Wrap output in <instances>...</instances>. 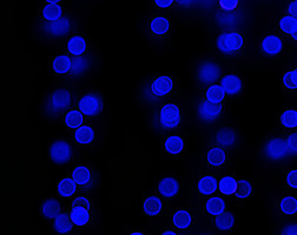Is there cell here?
<instances>
[{
  "label": "cell",
  "instance_id": "9c48e42d",
  "mask_svg": "<svg viewBox=\"0 0 297 235\" xmlns=\"http://www.w3.org/2000/svg\"><path fill=\"white\" fill-rule=\"evenodd\" d=\"M222 105L221 104H211L209 102H203L200 106V116L205 122H212L217 119L219 114L222 113Z\"/></svg>",
  "mask_w": 297,
  "mask_h": 235
},
{
  "label": "cell",
  "instance_id": "c3c4849f",
  "mask_svg": "<svg viewBox=\"0 0 297 235\" xmlns=\"http://www.w3.org/2000/svg\"><path fill=\"white\" fill-rule=\"evenodd\" d=\"M130 235H145V234L141 233V232H133V233H131Z\"/></svg>",
  "mask_w": 297,
  "mask_h": 235
},
{
  "label": "cell",
  "instance_id": "7c38bea8",
  "mask_svg": "<svg viewBox=\"0 0 297 235\" xmlns=\"http://www.w3.org/2000/svg\"><path fill=\"white\" fill-rule=\"evenodd\" d=\"M73 62L69 56H57L52 62V70L56 74H67L72 70Z\"/></svg>",
  "mask_w": 297,
  "mask_h": 235
},
{
  "label": "cell",
  "instance_id": "d6a6232c",
  "mask_svg": "<svg viewBox=\"0 0 297 235\" xmlns=\"http://www.w3.org/2000/svg\"><path fill=\"white\" fill-rule=\"evenodd\" d=\"M236 188H237V181H236L232 176L222 178L218 184V190H221L222 194H225V196L235 194Z\"/></svg>",
  "mask_w": 297,
  "mask_h": 235
},
{
  "label": "cell",
  "instance_id": "f546056e",
  "mask_svg": "<svg viewBox=\"0 0 297 235\" xmlns=\"http://www.w3.org/2000/svg\"><path fill=\"white\" fill-rule=\"evenodd\" d=\"M72 224L73 222L70 216H67L66 214L60 213L59 216L55 219V224H53V227H55L56 232H58L59 234H66L72 230L73 227Z\"/></svg>",
  "mask_w": 297,
  "mask_h": 235
},
{
  "label": "cell",
  "instance_id": "5bb4252c",
  "mask_svg": "<svg viewBox=\"0 0 297 235\" xmlns=\"http://www.w3.org/2000/svg\"><path fill=\"white\" fill-rule=\"evenodd\" d=\"M86 51V42L82 36H73L67 42V52L71 56H80Z\"/></svg>",
  "mask_w": 297,
  "mask_h": 235
},
{
  "label": "cell",
  "instance_id": "603a6c76",
  "mask_svg": "<svg viewBox=\"0 0 297 235\" xmlns=\"http://www.w3.org/2000/svg\"><path fill=\"white\" fill-rule=\"evenodd\" d=\"M217 180L211 176H202L201 180L198 181V190H200V193L204 194V196H210V194L215 193L217 190Z\"/></svg>",
  "mask_w": 297,
  "mask_h": 235
},
{
  "label": "cell",
  "instance_id": "7402d4cb",
  "mask_svg": "<svg viewBox=\"0 0 297 235\" xmlns=\"http://www.w3.org/2000/svg\"><path fill=\"white\" fill-rule=\"evenodd\" d=\"M72 179L77 184L85 186V184H90V181L92 180V173H91L89 167L77 166L72 172Z\"/></svg>",
  "mask_w": 297,
  "mask_h": 235
},
{
  "label": "cell",
  "instance_id": "6da1fadb",
  "mask_svg": "<svg viewBox=\"0 0 297 235\" xmlns=\"http://www.w3.org/2000/svg\"><path fill=\"white\" fill-rule=\"evenodd\" d=\"M244 46V38L239 32L229 31L222 33L217 39V47L222 52L228 53H236L241 51Z\"/></svg>",
  "mask_w": 297,
  "mask_h": 235
},
{
  "label": "cell",
  "instance_id": "3957f363",
  "mask_svg": "<svg viewBox=\"0 0 297 235\" xmlns=\"http://www.w3.org/2000/svg\"><path fill=\"white\" fill-rule=\"evenodd\" d=\"M175 87V82L171 76H161L151 82L150 93L154 98H164L168 96Z\"/></svg>",
  "mask_w": 297,
  "mask_h": 235
},
{
  "label": "cell",
  "instance_id": "9a60e30c",
  "mask_svg": "<svg viewBox=\"0 0 297 235\" xmlns=\"http://www.w3.org/2000/svg\"><path fill=\"white\" fill-rule=\"evenodd\" d=\"M151 32L156 36H165L170 30V20L165 16H154L150 22Z\"/></svg>",
  "mask_w": 297,
  "mask_h": 235
},
{
  "label": "cell",
  "instance_id": "74e56055",
  "mask_svg": "<svg viewBox=\"0 0 297 235\" xmlns=\"http://www.w3.org/2000/svg\"><path fill=\"white\" fill-rule=\"evenodd\" d=\"M252 192V186L249 181L246 180H239L237 181V188H236L235 196L238 199H245V198L250 196Z\"/></svg>",
  "mask_w": 297,
  "mask_h": 235
},
{
  "label": "cell",
  "instance_id": "4316f807",
  "mask_svg": "<svg viewBox=\"0 0 297 235\" xmlns=\"http://www.w3.org/2000/svg\"><path fill=\"white\" fill-rule=\"evenodd\" d=\"M47 32L52 36H64L70 31V20L67 18L60 19L58 22L46 26Z\"/></svg>",
  "mask_w": 297,
  "mask_h": 235
},
{
  "label": "cell",
  "instance_id": "cb8c5ba5",
  "mask_svg": "<svg viewBox=\"0 0 297 235\" xmlns=\"http://www.w3.org/2000/svg\"><path fill=\"white\" fill-rule=\"evenodd\" d=\"M42 214L47 219H56L60 214V204L56 199H47L42 204Z\"/></svg>",
  "mask_w": 297,
  "mask_h": 235
},
{
  "label": "cell",
  "instance_id": "816d5d0a",
  "mask_svg": "<svg viewBox=\"0 0 297 235\" xmlns=\"http://www.w3.org/2000/svg\"><path fill=\"white\" fill-rule=\"evenodd\" d=\"M296 70V72H297V68H296V70Z\"/></svg>",
  "mask_w": 297,
  "mask_h": 235
},
{
  "label": "cell",
  "instance_id": "ac0fdd59",
  "mask_svg": "<svg viewBox=\"0 0 297 235\" xmlns=\"http://www.w3.org/2000/svg\"><path fill=\"white\" fill-rule=\"evenodd\" d=\"M42 12L44 19H46L47 22H58V20L62 19L63 16L62 6H59L58 4H50V2H46V5L43 8Z\"/></svg>",
  "mask_w": 297,
  "mask_h": 235
},
{
  "label": "cell",
  "instance_id": "8992f818",
  "mask_svg": "<svg viewBox=\"0 0 297 235\" xmlns=\"http://www.w3.org/2000/svg\"><path fill=\"white\" fill-rule=\"evenodd\" d=\"M72 98H71V93L65 88L57 90L53 92V94L50 98L49 102V108L53 112H60L70 106Z\"/></svg>",
  "mask_w": 297,
  "mask_h": 235
},
{
  "label": "cell",
  "instance_id": "277c9868",
  "mask_svg": "<svg viewBox=\"0 0 297 235\" xmlns=\"http://www.w3.org/2000/svg\"><path fill=\"white\" fill-rule=\"evenodd\" d=\"M102 100H100L99 96L93 93L84 96L78 102V108L80 112L89 116L99 114L100 110H102Z\"/></svg>",
  "mask_w": 297,
  "mask_h": 235
},
{
  "label": "cell",
  "instance_id": "8d00e7d4",
  "mask_svg": "<svg viewBox=\"0 0 297 235\" xmlns=\"http://www.w3.org/2000/svg\"><path fill=\"white\" fill-rule=\"evenodd\" d=\"M282 125L286 128H295L297 127V110H286L281 116Z\"/></svg>",
  "mask_w": 297,
  "mask_h": 235
},
{
  "label": "cell",
  "instance_id": "836d02e7",
  "mask_svg": "<svg viewBox=\"0 0 297 235\" xmlns=\"http://www.w3.org/2000/svg\"><path fill=\"white\" fill-rule=\"evenodd\" d=\"M279 210L285 216H293L297 213V199L293 196H284L279 204Z\"/></svg>",
  "mask_w": 297,
  "mask_h": 235
},
{
  "label": "cell",
  "instance_id": "f6af8a7d",
  "mask_svg": "<svg viewBox=\"0 0 297 235\" xmlns=\"http://www.w3.org/2000/svg\"><path fill=\"white\" fill-rule=\"evenodd\" d=\"M288 12L290 16L297 19V2H293L288 6Z\"/></svg>",
  "mask_w": 297,
  "mask_h": 235
},
{
  "label": "cell",
  "instance_id": "7a4b0ae2",
  "mask_svg": "<svg viewBox=\"0 0 297 235\" xmlns=\"http://www.w3.org/2000/svg\"><path fill=\"white\" fill-rule=\"evenodd\" d=\"M160 122L163 128H175L181 122V110L176 104H165L160 112Z\"/></svg>",
  "mask_w": 297,
  "mask_h": 235
},
{
  "label": "cell",
  "instance_id": "52a82bcc",
  "mask_svg": "<svg viewBox=\"0 0 297 235\" xmlns=\"http://www.w3.org/2000/svg\"><path fill=\"white\" fill-rule=\"evenodd\" d=\"M221 70L217 64L205 62L198 68V78L203 84H212L218 79Z\"/></svg>",
  "mask_w": 297,
  "mask_h": 235
},
{
  "label": "cell",
  "instance_id": "f1b7e54d",
  "mask_svg": "<svg viewBox=\"0 0 297 235\" xmlns=\"http://www.w3.org/2000/svg\"><path fill=\"white\" fill-rule=\"evenodd\" d=\"M225 90H223L221 85H211L207 90V93H205V96H207V100L211 104H222L223 100L225 98Z\"/></svg>",
  "mask_w": 297,
  "mask_h": 235
},
{
  "label": "cell",
  "instance_id": "d6986e66",
  "mask_svg": "<svg viewBox=\"0 0 297 235\" xmlns=\"http://www.w3.org/2000/svg\"><path fill=\"white\" fill-rule=\"evenodd\" d=\"M74 140L79 145H90L94 140V130L90 126H82L74 132Z\"/></svg>",
  "mask_w": 297,
  "mask_h": 235
},
{
  "label": "cell",
  "instance_id": "ee69618b",
  "mask_svg": "<svg viewBox=\"0 0 297 235\" xmlns=\"http://www.w3.org/2000/svg\"><path fill=\"white\" fill-rule=\"evenodd\" d=\"M283 235H297V224H290L283 230Z\"/></svg>",
  "mask_w": 297,
  "mask_h": 235
},
{
  "label": "cell",
  "instance_id": "83f0119b",
  "mask_svg": "<svg viewBox=\"0 0 297 235\" xmlns=\"http://www.w3.org/2000/svg\"><path fill=\"white\" fill-rule=\"evenodd\" d=\"M77 184L72 178H65L58 182V193L63 198H71L76 193Z\"/></svg>",
  "mask_w": 297,
  "mask_h": 235
},
{
  "label": "cell",
  "instance_id": "ba28073f",
  "mask_svg": "<svg viewBox=\"0 0 297 235\" xmlns=\"http://www.w3.org/2000/svg\"><path fill=\"white\" fill-rule=\"evenodd\" d=\"M265 153L266 156L274 160L284 158L286 156V153H288V150H286V145H285V140L276 138V139H272L271 141H269L265 146Z\"/></svg>",
  "mask_w": 297,
  "mask_h": 235
},
{
  "label": "cell",
  "instance_id": "60d3db41",
  "mask_svg": "<svg viewBox=\"0 0 297 235\" xmlns=\"http://www.w3.org/2000/svg\"><path fill=\"white\" fill-rule=\"evenodd\" d=\"M72 208H85L89 210L91 208V202L85 196H78L72 201Z\"/></svg>",
  "mask_w": 297,
  "mask_h": 235
},
{
  "label": "cell",
  "instance_id": "30bf717a",
  "mask_svg": "<svg viewBox=\"0 0 297 235\" xmlns=\"http://www.w3.org/2000/svg\"><path fill=\"white\" fill-rule=\"evenodd\" d=\"M282 40L277 36H268L263 39L262 50L265 54L276 56L282 51Z\"/></svg>",
  "mask_w": 297,
  "mask_h": 235
},
{
  "label": "cell",
  "instance_id": "1f68e13d",
  "mask_svg": "<svg viewBox=\"0 0 297 235\" xmlns=\"http://www.w3.org/2000/svg\"><path fill=\"white\" fill-rule=\"evenodd\" d=\"M235 132L231 128L224 127L219 132L216 134V141L221 146H231L235 142Z\"/></svg>",
  "mask_w": 297,
  "mask_h": 235
},
{
  "label": "cell",
  "instance_id": "b9f144b4",
  "mask_svg": "<svg viewBox=\"0 0 297 235\" xmlns=\"http://www.w3.org/2000/svg\"><path fill=\"white\" fill-rule=\"evenodd\" d=\"M286 184L291 188H297V170H292L286 174Z\"/></svg>",
  "mask_w": 297,
  "mask_h": 235
},
{
  "label": "cell",
  "instance_id": "7bdbcfd3",
  "mask_svg": "<svg viewBox=\"0 0 297 235\" xmlns=\"http://www.w3.org/2000/svg\"><path fill=\"white\" fill-rule=\"evenodd\" d=\"M219 5H221L222 8L227 10V11H231L238 5V2H221Z\"/></svg>",
  "mask_w": 297,
  "mask_h": 235
},
{
  "label": "cell",
  "instance_id": "5b68a950",
  "mask_svg": "<svg viewBox=\"0 0 297 235\" xmlns=\"http://www.w3.org/2000/svg\"><path fill=\"white\" fill-rule=\"evenodd\" d=\"M72 156V148L65 141H56L50 147V158L56 164H66Z\"/></svg>",
  "mask_w": 297,
  "mask_h": 235
},
{
  "label": "cell",
  "instance_id": "44dd1931",
  "mask_svg": "<svg viewBox=\"0 0 297 235\" xmlns=\"http://www.w3.org/2000/svg\"><path fill=\"white\" fill-rule=\"evenodd\" d=\"M205 210L210 216H222V214L225 213V202L222 198L219 196H214L210 198L205 204Z\"/></svg>",
  "mask_w": 297,
  "mask_h": 235
},
{
  "label": "cell",
  "instance_id": "e0dca14e",
  "mask_svg": "<svg viewBox=\"0 0 297 235\" xmlns=\"http://www.w3.org/2000/svg\"><path fill=\"white\" fill-rule=\"evenodd\" d=\"M164 150L169 154H180L184 150V140L183 138L178 136H170L165 139L164 142Z\"/></svg>",
  "mask_w": 297,
  "mask_h": 235
},
{
  "label": "cell",
  "instance_id": "bcb514c9",
  "mask_svg": "<svg viewBox=\"0 0 297 235\" xmlns=\"http://www.w3.org/2000/svg\"><path fill=\"white\" fill-rule=\"evenodd\" d=\"M172 4H174V2H170V0H165V2H161V0H156V2H155V5L158 6V8H170V6Z\"/></svg>",
  "mask_w": 297,
  "mask_h": 235
},
{
  "label": "cell",
  "instance_id": "484cf974",
  "mask_svg": "<svg viewBox=\"0 0 297 235\" xmlns=\"http://www.w3.org/2000/svg\"><path fill=\"white\" fill-rule=\"evenodd\" d=\"M208 164L212 167H221L225 162V152L222 147H212L207 154Z\"/></svg>",
  "mask_w": 297,
  "mask_h": 235
},
{
  "label": "cell",
  "instance_id": "d590c367",
  "mask_svg": "<svg viewBox=\"0 0 297 235\" xmlns=\"http://www.w3.org/2000/svg\"><path fill=\"white\" fill-rule=\"evenodd\" d=\"M279 28L286 34H293L297 31V19L291 16H283L279 22Z\"/></svg>",
  "mask_w": 297,
  "mask_h": 235
},
{
  "label": "cell",
  "instance_id": "4fadbf2b",
  "mask_svg": "<svg viewBox=\"0 0 297 235\" xmlns=\"http://www.w3.org/2000/svg\"><path fill=\"white\" fill-rule=\"evenodd\" d=\"M221 86L223 90H225V93L230 94V96H235V94L239 93L242 90V82L237 76L234 74H228L222 79Z\"/></svg>",
  "mask_w": 297,
  "mask_h": 235
},
{
  "label": "cell",
  "instance_id": "f907efd6",
  "mask_svg": "<svg viewBox=\"0 0 297 235\" xmlns=\"http://www.w3.org/2000/svg\"><path fill=\"white\" fill-rule=\"evenodd\" d=\"M207 235H212V234H207Z\"/></svg>",
  "mask_w": 297,
  "mask_h": 235
},
{
  "label": "cell",
  "instance_id": "4dcf8cb0",
  "mask_svg": "<svg viewBox=\"0 0 297 235\" xmlns=\"http://www.w3.org/2000/svg\"><path fill=\"white\" fill-rule=\"evenodd\" d=\"M70 218L76 226H85L90 221V213L85 208H72Z\"/></svg>",
  "mask_w": 297,
  "mask_h": 235
},
{
  "label": "cell",
  "instance_id": "681fc988",
  "mask_svg": "<svg viewBox=\"0 0 297 235\" xmlns=\"http://www.w3.org/2000/svg\"><path fill=\"white\" fill-rule=\"evenodd\" d=\"M291 36H292V39H293V40H297V31H296L295 33H293V34H292Z\"/></svg>",
  "mask_w": 297,
  "mask_h": 235
},
{
  "label": "cell",
  "instance_id": "e575fe53",
  "mask_svg": "<svg viewBox=\"0 0 297 235\" xmlns=\"http://www.w3.org/2000/svg\"><path fill=\"white\" fill-rule=\"evenodd\" d=\"M215 224L218 230H231L235 224V218L231 213H224L222 214V216H218L216 218Z\"/></svg>",
  "mask_w": 297,
  "mask_h": 235
},
{
  "label": "cell",
  "instance_id": "2e32d148",
  "mask_svg": "<svg viewBox=\"0 0 297 235\" xmlns=\"http://www.w3.org/2000/svg\"><path fill=\"white\" fill-rule=\"evenodd\" d=\"M163 204L156 196H150L143 201V212L148 216H156L161 213Z\"/></svg>",
  "mask_w": 297,
  "mask_h": 235
},
{
  "label": "cell",
  "instance_id": "ab89813d",
  "mask_svg": "<svg viewBox=\"0 0 297 235\" xmlns=\"http://www.w3.org/2000/svg\"><path fill=\"white\" fill-rule=\"evenodd\" d=\"M286 150L290 153H296L297 152V133H292L288 136V139L285 140Z\"/></svg>",
  "mask_w": 297,
  "mask_h": 235
},
{
  "label": "cell",
  "instance_id": "f35d334b",
  "mask_svg": "<svg viewBox=\"0 0 297 235\" xmlns=\"http://www.w3.org/2000/svg\"><path fill=\"white\" fill-rule=\"evenodd\" d=\"M283 84L288 90H297V72L295 70H289L283 76Z\"/></svg>",
  "mask_w": 297,
  "mask_h": 235
},
{
  "label": "cell",
  "instance_id": "8fae6325",
  "mask_svg": "<svg viewBox=\"0 0 297 235\" xmlns=\"http://www.w3.org/2000/svg\"><path fill=\"white\" fill-rule=\"evenodd\" d=\"M178 190H180V186H178L177 180L171 176L162 179L160 184H158V190L165 198H174L175 196H177Z\"/></svg>",
  "mask_w": 297,
  "mask_h": 235
},
{
  "label": "cell",
  "instance_id": "ffe728a7",
  "mask_svg": "<svg viewBox=\"0 0 297 235\" xmlns=\"http://www.w3.org/2000/svg\"><path fill=\"white\" fill-rule=\"evenodd\" d=\"M192 221L191 214L188 210H181L175 212V214L172 216V224L178 230H187L190 227Z\"/></svg>",
  "mask_w": 297,
  "mask_h": 235
},
{
  "label": "cell",
  "instance_id": "7dc6e473",
  "mask_svg": "<svg viewBox=\"0 0 297 235\" xmlns=\"http://www.w3.org/2000/svg\"><path fill=\"white\" fill-rule=\"evenodd\" d=\"M162 235H177V234L175 233V232H172V230H165Z\"/></svg>",
  "mask_w": 297,
  "mask_h": 235
},
{
  "label": "cell",
  "instance_id": "d4e9b609",
  "mask_svg": "<svg viewBox=\"0 0 297 235\" xmlns=\"http://www.w3.org/2000/svg\"><path fill=\"white\" fill-rule=\"evenodd\" d=\"M84 116L79 110H71L65 116V125L71 130H78L83 126Z\"/></svg>",
  "mask_w": 297,
  "mask_h": 235
}]
</instances>
